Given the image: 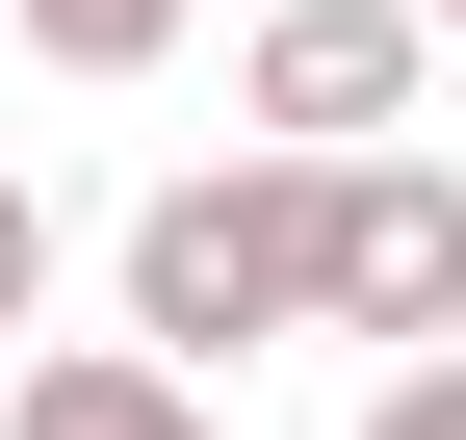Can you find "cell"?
Here are the masks:
<instances>
[{
	"mask_svg": "<svg viewBox=\"0 0 466 440\" xmlns=\"http://www.w3.org/2000/svg\"><path fill=\"white\" fill-rule=\"evenodd\" d=\"M337 311V155H208L130 207V337L156 363H259Z\"/></svg>",
	"mask_w": 466,
	"mask_h": 440,
	"instance_id": "1",
	"label": "cell"
},
{
	"mask_svg": "<svg viewBox=\"0 0 466 440\" xmlns=\"http://www.w3.org/2000/svg\"><path fill=\"white\" fill-rule=\"evenodd\" d=\"M415 78H441V26H415V0H285V26L233 52L259 155H389V130H415Z\"/></svg>",
	"mask_w": 466,
	"mask_h": 440,
	"instance_id": "2",
	"label": "cell"
},
{
	"mask_svg": "<svg viewBox=\"0 0 466 440\" xmlns=\"http://www.w3.org/2000/svg\"><path fill=\"white\" fill-rule=\"evenodd\" d=\"M311 337H466V182L441 155H337V311Z\"/></svg>",
	"mask_w": 466,
	"mask_h": 440,
	"instance_id": "3",
	"label": "cell"
},
{
	"mask_svg": "<svg viewBox=\"0 0 466 440\" xmlns=\"http://www.w3.org/2000/svg\"><path fill=\"white\" fill-rule=\"evenodd\" d=\"M0 440H208V363H156V337H52Z\"/></svg>",
	"mask_w": 466,
	"mask_h": 440,
	"instance_id": "4",
	"label": "cell"
},
{
	"mask_svg": "<svg viewBox=\"0 0 466 440\" xmlns=\"http://www.w3.org/2000/svg\"><path fill=\"white\" fill-rule=\"evenodd\" d=\"M182 26H208V0H26V52H52V78H156Z\"/></svg>",
	"mask_w": 466,
	"mask_h": 440,
	"instance_id": "5",
	"label": "cell"
},
{
	"mask_svg": "<svg viewBox=\"0 0 466 440\" xmlns=\"http://www.w3.org/2000/svg\"><path fill=\"white\" fill-rule=\"evenodd\" d=\"M52 311V182H0V337Z\"/></svg>",
	"mask_w": 466,
	"mask_h": 440,
	"instance_id": "6",
	"label": "cell"
},
{
	"mask_svg": "<svg viewBox=\"0 0 466 440\" xmlns=\"http://www.w3.org/2000/svg\"><path fill=\"white\" fill-rule=\"evenodd\" d=\"M363 440H466V363H389V389H363Z\"/></svg>",
	"mask_w": 466,
	"mask_h": 440,
	"instance_id": "7",
	"label": "cell"
},
{
	"mask_svg": "<svg viewBox=\"0 0 466 440\" xmlns=\"http://www.w3.org/2000/svg\"><path fill=\"white\" fill-rule=\"evenodd\" d=\"M415 26H466V0H415Z\"/></svg>",
	"mask_w": 466,
	"mask_h": 440,
	"instance_id": "8",
	"label": "cell"
}]
</instances>
